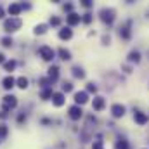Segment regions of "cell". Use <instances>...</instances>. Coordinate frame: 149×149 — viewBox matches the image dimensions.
Instances as JSON below:
<instances>
[{"mask_svg":"<svg viewBox=\"0 0 149 149\" xmlns=\"http://www.w3.org/2000/svg\"><path fill=\"white\" fill-rule=\"evenodd\" d=\"M19 28H21V19L19 17H10V19H7L3 23V30L5 31H16Z\"/></svg>","mask_w":149,"mask_h":149,"instance_id":"obj_1","label":"cell"},{"mask_svg":"<svg viewBox=\"0 0 149 149\" xmlns=\"http://www.w3.org/2000/svg\"><path fill=\"white\" fill-rule=\"evenodd\" d=\"M17 106V99L14 95H5L2 99V109L3 111H9V109H14Z\"/></svg>","mask_w":149,"mask_h":149,"instance_id":"obj_2","label":"cell"},{"mask_svg":"<svg viewBox=\"0 0 149 149\" xmlns=\"http://www.w3.org/2000/svg\"><path fill=\"white\" fill-rule=\"evenodd\" d=\"M40 56H42V59H45V61H52L54 59V56H56V52L50 49V47H47V45H43V47H40Z\"/></svg>","mask_w":149,"mask_h":149,"instance_id":"obj_3","label":"cell"},{"mask_svg":"<svg viewBox=\"0 0 149 149\" xmlns=\"http://www.w3.org/2000/svg\"><path fill=\"white\" fill-rule=\"evenodd\" d=\"M101 19H102L104 23L111 24L113 21H114V10H113V9H102V10H101Z\"/></svg>","mask_w":149,"mask_h":149,"instance_id":"obj_4","label":"cell"},{"mask_svg":"<svg viewBox=\"0 0 149 149\" xmlns=\"http://www.w3.org/2000/svg\"><path fill=\"white\" fill-rule=\"evenodd\" d=\"M111 114L114 118H121L125 114V106L123 104H113L111 106Z\"/></svg>","mask_w":149,"mask_h":149,"instance_id":"obj_5","label":"cell"},{"mask_svg":"<svg viewBox=\"0 0 149 149\" xmlns=\"http://www.w3.org/2000/svg\"><path fill=\"white\" fill-rule=\"evenodd\" d=\"M81 114H83V111H81V108H80V106H76V104H74V106L70 108V118H71V120H80V118H81Z\"/></svg>","mask_w":149,"mask_h":149,"instance_id":"obj_6","label":"cell"},{"mask_svg":"<svg viewBox=\"0 0 149 149\" xmlns=\"http://www.w3.org/2000/svg\"><path fill=\"white\" fill-rule=\"evenodd\" d=\"M88 101V95H87V92H76L74 94V102H76V106H80V104H85Z\"/></svg>","mask_w":149,"mask_h":149,"instance_id":"obj_7","label":"cell"},{"mask_svg":"<svg viewBox=\"0 0 149 149\" xmlns=\"http://www.w3.org/2000/svg\"><path fill=\"white\" fill-rule=\"evenodd\" d=\"M134 120H135L139 125H146L148 120H149V116L146 114V113H142V111H137L135 114H134Z\"/></svg>","mask_w":149,"mask_h":149,"instance_id":"obj_8","label":"cell"},{"mask_svg":"<svg viewBox=\"0 0 149 149\" xmlns=\"http://www.w3.org/2000/svg\"><path fill=\"white\" fill-rule=\"evenodd\" d=\"M52 102H54V106H63L64 104V94L63 92H56V94H52Z\"/></svg>","mask_w":149,"mask_h":149,"instance_id":"obj_9","label":"cell"},{"mask_svg":"<svg viewBox=\"0 0 149 149\" xmlns=\"http://www.w3.org/2000/svg\"><path fill=\"white\" fill-rule=\"evenodd\" d=\"M21 9H23V5H19V3H10V5H9V14H10V17H17V14L21 12Z\"/></svg>","mask_w":149,"mask_h":149,"instance_id":"obj_10","label":"cell"},{"mask_svg":"<svg viewBox=\"0 0 149 149\" xmlns=\"http://www.w3.org/2000/svg\"><path fill=\"white\" fill-rule=\"evenodd\" d=\"M92 108H94L95 111H101V109L104 108V97H95L94 102H92Z\"/></svg>","mask_w":149,"mask_h":149,"instance_id":"obj_11","label":"cell"},{"mask_svg":"<svg viewBox=\"0 0 149 149\" xmlns=\"http://www.w3.org/2000/svg\"><path fill=\"white\" fill-rule=\"evenodd\" d=\"M66 19H68V24H70V26H74V24H78V23L81 21V17H80L78 14H74V12H71Z\"/></svg>","mask_w":149,"mask_h":149,"instance_id":"obj_12","label":"cell"},{"mask_svg":"<svg viewBox=\"0 0 149 149\" xmlns=\"http://www.w3.org/2000/svg\"><path fill=\"white\" fill-rule=\"evenodd\" d=\"M71 37H73V31H71L70 28H63V30L59 31V38H61V40H70Z\"/></svg>","mask_w":149,"mask_h":149,"instance_id":"obj_13","label":"cell"},{"mask_svg":"<svg viewBox=\"0 0 149 149\" xmlns=\"http://www.w3.org/2000/svg\"><path fill=\"white\" fill-rule=\"evenodd\" d=\"M2 83H3V88H7V90H10V88L14 87V83H16V80H14L12 76H5Z\"/></svg>","mask_w":149,"mask_h":149,"instance_id":"obj_14","label":"cell"},{"mask_svg":"<svg viewBox=\"0 0 149 149\" xmlns=\"http://www.w3.org/2000/svg\"><path fill=\"white\" fill-rule=\"evenodd\" d=\"M128 61H130V63H139V61H141V54H139L137 50L130 52V54H128Z\"/></svg>","mask_w":149,"mask_h":149,"instance_id":"obj_15","label":"cell"},{"mask_svg":"<svg viewBox=\"0 0 149 149\" xmlns=\"http://www.w3.org/2000/svg\"><path fill=\"white\" fill-rule=\"evenodd\" d=\"M17 87H19V88H26V87H28V78L19 76V78H17Z\"/></svg>","mask_w":149,"mask_h":149,"instance_id":"obj_16","label":"cell"},{"mask_svg":"<svg viewBox=\"0 0 149 149\" xmlns=\"http://www.w3.org/2000/svg\"><path fill=\"white\" fill-rule=\"evenodd\" d=\"M59 54H61V59H64V61L71 59V54H70V50H66V49H59Z\"/></svg>","mask_w":149,"mask_h":149,"instance_id":"obj_17","label":"cell"},{"mask_svg":"<svg viewBox=\"0 0 149 149\" xmlns=\"http://www.w3.org/2000/svg\"><path fill=\"white\" fill-rule=\"evenodd\" d=\"M14 68H16V61H7V63L3 64V70H5V71H9V73H10Z\"/></svg>","mask_w":149,"mask_h":149,"instance_id":"obj_18","label":"cell"},{"mask_svg":"<svg viewBox=\"0 0 149 149\" xmlns=\"http://www.w3.org/2000/svg\"><path fill=\"white\" fill-rule=\"evenodd\" d=\"M57 71H59V70H57V68H56V66H52V68H50V70H49V78H50V80H52V81H54V80H56V78H57Z\"/></svg>","mask_w":149,"mask_h":149,"instance_id":"obj_19","label":"cell"},{"mask_svg":"<svg viewBox=\"0 0 149 149\" xmlns=\"http://www.w3.org/2000/svg\"><path fill=\"white\" fill-rule=\"evenodd\" d=\"M116 149H128L127 141H125V139H118V142H116Z\"/></svg>","mask_w":149,"mask_h":149,"instance_id":"obj_20","label":"cell"},{"mask_svg":"<svg viewBox=\"0 0 149 149\" xmlns=\"http://www.w3.org/2000/svg\"><path fill=\"white\" fill-rule=\"evenodd\" d=\"M45 31H47V24H38L37 28H35V33L37 35H43Z\"/></svg>","mask_w":149,"mask_h":149,"instance_id":"obj_21","label":"cell"},{"mask_svg":"<svg viewBox=\"0 0 149 149\" xmlns=\"http://www.w3.org/2000/svg\"><path fill=\"white\" fill-rule=\"evenodd\" d=\"M73 74L76 76V78H83V76H85V73H83L81 68H73Z\"/></svg>","mask_w":149,"mask_h":149,"instance_id":"obj_22","label":"cell"},{"mask_svg":"<svg viewBox=\"0 0 149 149\" xmlns=\"http://www.w3.org/2000/svg\"><path fill=\"white\" fill-rule=\"evenodd\" d=\"M120 35H121L123 38H130V31H128V28H121Z\"/></svg>","mask_w":149,"mask_h":149,"instance_id":"obj_23","label":"cell"},{"mask_svg":"<svg viewBox=\"0 0 149 149\" xmlns=\"http://www.w3.org/2000/svg\"><path fill=\"white\" fill-rule=\"evenodd\" d=\"M71 88H73V85H71L70 81H64V85H63V90H64V92H70Z\"/></svg>","mask_w":149,"mask_h":149,"instance_id":"obj_24","label":"cell"},{"mask_svg":"<svg viewBox=\"0 0 149 149\" xmlns=\"http://www.w3.org/2000/svg\"><path fill=\"white\" fill-rule=\"evenodd\" d=\"M49 97H52V90H43L42 92V99H49Z\"/></svg>","mask_w":149,"mask_h":149,"instance_id":"obj_25","label":"cell"},{"mask_svg":"<svg viewBox=\"0 0 149 149\" xmlns=\"http://www.w3.org/2000/svg\"><path fill=\"white\" fill-rule=\"evenodd\" d=\"M92 149H104V146H102L101 141H95V142L92 144Z\"/></svg>","mask_w":149,"mask_h":149,"instance_id":"obj_26","label":"cell"},{"mask_svg":"<svg viewBox=\"0 0 149 149\" xmlns=\"http://www.w3.org/2000/svg\"><path fill=\"white\" fill-rule=\"evenodd\" d=\"M7 135V125H0V137Z\"/></svg>","mask_w":149,"mask_h":149,"instance_id":"obj_27","label":"cell"},{"mask_svg":"<svg viewBox=\"0 0 149 149\" xmlns=\"http://www.w3.org/2000/svg\"><path fill=\"white\" fill-rule=\"evenodd\" d=\"M2 43H3V45H5V47H9V45H12V40H10V38H2Z\"/></svg>","mask_w":149,"mask_h":149,"instance_id":"obj_28","label":"cell"},{"mask_svg":"<svg viewBox=\"0 0 149 149\" xmlns=\"http://www.w3.org/2000/svg\"><path fill=\"white\" fill-rule=\"evenodd\" d=\"M87 90H88V92H95V90H97V87H95L94 83H88V87H87Z\"/></svg>","mask_w":149,"mask_h":149,"instance_id":"obj_29","label":"cell"},{"mask_svg":"<svg viewBox=\"0 0 149 149\" xmlns=\"http://www.w3.org/2000/svg\"><path fill=\"white\" fill-rule=\"evenodd\" d=\"M50 24L57 26V24H59V19H57V17H52V19H50Z\"/></svg>","mask_w":149,"mask_h":149,"instance_id":"obj_30","label":"cell"},{"mask_svg":"<svg viewBox=\"0 0 149 149\" xmlns=\"http://www.w3.org/2000/svg\"><path fill=\"white\" fill-rule=\"evenodd\" d=\"M83 21H85V23H90V21H92V17H90V14H85V17H83Z\"/></svg>","mask_w":149,"mask_h":149,"instance_id":"obj_31","label":"cell"},{"mask_svg":"<svg viewBox=\"0 0 149 149\" xmlns=\"http://www.w3.org/2000/svg\"><path fill=\"white\" fill-rule=\"evenodd\" d=\"M83 5H85V7H90V5H92V2H90V0H83Z\"/></svg>","mask_w":149,"mask_h":149,"instance_id":"obj_32","label":"cell"},{"mask_svg":"<svg viewBox=\"0 0 149 149\" xmlns=\"http://www.w3.org/2000/svg\"><path fill=\"white\" fill-rule=\"evenodd\" d=\"M0 17H3V9L0 7Z\"/></svg>","mask_w":149,"mask_h":149,"instance_id":"obj_33","label":"cell"},{"mask_svg":"<svg viewBox=\"0 0 149 149\" xmlns=\"http://www.w3.org/2000/svg\"><path fill=\"white\" fill-rule=\"evenodd\" d=\"M0 63H3V54H0Z\"/></svg>","mask_w":149,"mask_h":149,"instance_id":"obj_34","label":"cell"},{"mask_svg":"<svg viewBox=\"0 0 149 149\" xmlns=\"http://www.w3.org/2000/svg\"><path fill=\"white\" fill-rule=\"evenodd\" d=\"M144 149H148V148H144Z\"/></svg>","mask_w":149,"mask_h":149,"instance_id":"obj_35","label":"cell"}]
</instances>
